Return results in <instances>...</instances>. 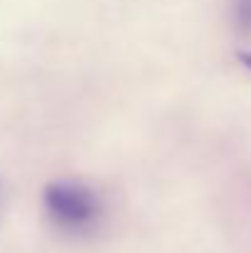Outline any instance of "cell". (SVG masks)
Wrapping results in <instances>:
<instances>
[{"mask_svg":"<svg viewBox=\"0 0 251 253\" xmlns=\"http://www.w3.org/2000/svg\"><path fill=\"white\" fill-rule=\"evenodd\" d=\"M45 209L52 221L69 231L89 229L99 211V197L82 182H52L45 187Z\"/></svg>","mask_w":251,"mask_h":253,"instance_id":"obj_1","label":"cell"},{"mask_svg":"<svg viewBox=\"0 0 251 253\" xmlns=\"http://www.w3.org/2000/svg\"><path fill=\"white\" fill-rule=\"evenodd\" d=\"M239 62H242L244 67H249L251 69V52H242V54H239Z\"/></svg>","mask_w":251,"mask_h":253,"instance_id":"obj_2","label":"cell"}]
</instances>
